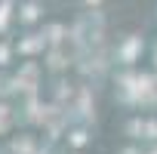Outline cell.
I'll use <instances>...</instances> for the list:
<instances>
[{"label":"cell","instance_id":"5","mask_svg":"<svg viewBox=\"0 0 157 154\" xmlns=\"http://www.w3.org/2000/svg\"><path fill=\"white\" fill-rule=\"evenodd\" d=\"M86 3H99V0H86Z\"/></svg>","mask_w":157,"mask_h":154},{"label":"cell","instance_id":"2","mask_svg":"<svg viewBox=\"0 0 157 154\" xmlns=\"http://www.w3.org/2000/svg\"><path fill=\"white\" fill-rule=\"evenodd\" d=\"M6 16H10V0H3V3H0V31L6 28Z\"/></svg>","mask_w":157,"mask_h":154},{"label":"cell","instance_id":"1","mask_svg":"<svg viewBox=\"0 0 157 154\" xmlns=\"http://www.w3.org/2000/svg\"><path fill=\"white\" fill-rule=\"evenodd\" d=\"M40 46H43V37H37V40H25L19 49H22V52H34V49H40Z\"/></svg>","mask_w":157,"mask_h":154},{"label":"cell","instance_id":"6","mask_svg":"<svg viewBox=\"0 0 157 154\" xmlns=\"http://www.w3.org/2000/svg\"><path fill=\"white\" fill-rule=\"evenodd\" d=\"M123 154H136V151H123Z\"/></svg>","mask_w":157,"mask_h":154},{"label":"cell","instance_id":"3","mask_svg":"<svg viewBox=\"0 0 157 154\" xmlns=\"http://www.w3.org/2000/svg\"><path fill=\"white\" fill-rule=\"evenodd\" d=\"M22 19H25V22H34V19H37V6H34V3H28V6L22 10Z\"/></svg>","mask_w":157,"mask_h":154},{"label":"cell","instance_id":"4","mask_svg":"<svg viewBox=\"0 0 157 154\" xmlns=\"http://www.w3.org/2000/svg\"><path fill=\"white\" fill-rule=\"evenodd\" d=\"M136 49H139V40H132V43L123 49V56H126V59H132V56H136Z\"/></svg>","mask_w":157,"mask_h":154}]
</instances>
